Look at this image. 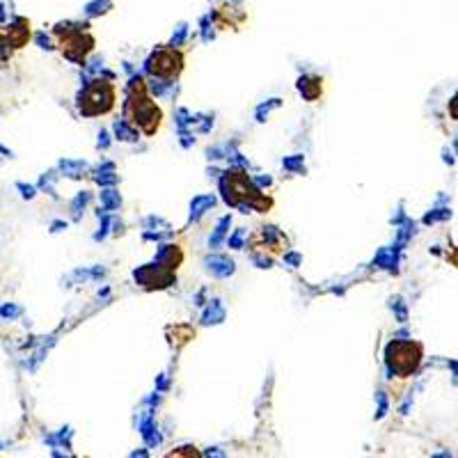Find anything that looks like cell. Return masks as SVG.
<instances>
[{
	"mask_svg": "<svg viewBox=\"0 0 458 458\" xmlns=\"http://www.w3.org/2000/svg\"><path fill=\"white\" fill-rule=\"evenodd\" d=\"M449 115L454 119H458V92L454 94V99L449 101Z\"/></svg>",
	"mask_w": 458,
	"mask_h": 458,
	"instance_id": "obj_37",
	"label": "cell"
},
{
	"mask_svg": "<svg viewBox=\"0 0 458 458\" xmlns=\"http://www.w3.org/2000/svg\"><path fill=\"white\" fill-rule=\"evenodd\" d=\"M376 401H378V410H376V419H383L385 413H387V394L383 390L376 394Z\"/></svg>",
	"mask_w": 458,
	"mask_h": 458,
	"instance_id": "obj_27",
	"label": "cell"
},
{
	"mask_svg": "<svg viewBox=\"0 0 458 458\" xmlns=\"http://www.w3.org/2000/svg\"><path fill=\"white\" fill-rule=\"evenodd\" d=\"M206 154H209V158H225V156H222V149H220V147H213V149H209Z\"/></svg>",
	"mask_w": 458,
	"mask_h": 458,
	"instance_id": "obj_39",
	"label": "cell"
},
{
	"mask_svg": "<svg viewBox=\"0 0 458 458\" xmlns=\"http://www.w3.org/2000/svg\"><path fill=\"white\" fill-rule=\"evenodd\" d=\"M60 229H67V222H62V220H55L51 225V232H60Z\"/></svg>",
	"mask_w": 458,
	"mask_h": 458,
	"instance_id": "obj_40",
	"label": "cell"
},
{
	"mask_svg": "<svg viewBox=\"0 0 458 458\" xmlns=\"http://www.w3.org/2000/svg\"><path fill=\"white\" fill-rule=\"evenodd\" d=\"M252 261H255L257 268H271V266H273V257H266V255H252Z\"/></svg>",
	"mask_w": 458,
	"mask_h": 458,
	"instance_id": "obj_32",
	"label": "cell"
},
{
	"mask_svg": "<svg viewBox=\"0 0 458 458\" xmlns=\"http://www.w3.org/2000/svg\"><path fill=\"white\" fill-rule=\"evenodd\" d=\"M179 136H181V144H183V147H190V144L195 142V138L190 136V133H188L186 128H181V131H179Z\"/></svg>",
	"mask_w": 458,
	"mask_h": 458,
	"instance_id": "obj_36",
	"label": "cell"
},
{
	"mask_svg": "<svg viewBox=\"0 0 458 458\" xmlns=\"http://www.w3.org/2000/svg\"><path fill=\"white\" fill-rule=\"evenodd\" d=\"M117 101V90L110 80L105 78H94L83 85V90L76 97V108L83 117H99L108 115L115 108Z\"/></svg>",
	"mask_w": 458,
	"mask_h": 458,
	"instance_id": "obj_3",
	"label": "cell"
},
{
	"mask_svg": "<svg viewBox=\"0 0 458 458\" xmlns=\"http://www.w3.org/2000/svg\"><path fill=\"white\" fill-rule=\"evenodd\" d=\"M165 458H204V456L197 451V447H193V444H183V447H177L174 451H170Z\"/></svg>",
	"mask_w": 458,
	"mask_h": 458,
	"instance_id": "obj_23",
	"label": "cell"
},
{
	"mask_svg": "<svg viewBox=\"0 0 458 458\" xmlns=\"http://www.w3.org/2000/svg\"><path fill=\"white\" fill-rule=\"evenodd\" d=\"M55 35L60 39V48L64 58L76 64H85V58L94 48V37L87 32V23L85 25L60 23V25H55Z\"/></svg>",
	"mask_w": 458,
	"mask_h": 458,
	"instance_id": "obj_5",
	"label": "cell"
},
{
	"mask_svg": "<svg viewBox=\"0 0 458 458\" xmlns=\"http://www.w3.org/2000/svg\"><path fill=\"white\" fill-rule=\"evenodd\" d=\"M156 227H163V229H170V225H167L163 218H156V216H149V218H144V229L147 232H151V229H156Z\"/></svg>",
	"mask_w": 458,
	"mask_h": 458,
	"instance_id": "obj_30",
	"label": "cell"
},
{
	"mask_svg": "<svg viewBox=\"0 0 458 458\" xmlns=\"http://www.w3.org/2000/svg\"><path fill=\"white\" fill-rule=\"evenodd\" d=\"M23 309L16 307V305H5V307H0V316L2 319H14V316H21Z\"/></svg>",
	"mask_w": 458,
	"mask_h": 458,
	"instance_id": "obj_31",
	"label": "cell"
},
{
	"mask_svg": "<svg viewBox=\"0 0 458 458\" xmlns=\"http://www.w3.org/2000/svg\"><path fill=\"white\" fill-rule=\"evenodd\" d=\"M183 53L179 48H156L151 53L147 62H144V71L151 76V78H158V80H165V83H172L174 78H179V74L183 71Z\"/></svg>",
	"mask_w": 458,
	"mask_h": 458,
	"instance_id": "obj_6",
	"label": "cell"
},
{
	"mask_svg": "<svg viewBox=\"0 0 458 458\" xmlns=\"http://www.w3.org/2000/svg\"><path fill=\"white\" fill-rule=\"evenodd\" d=\"M16 188L21 190V195L25 197V199H32V197H35V193H37V190H35V186H25V183H16Z\"/></svg>",
	"mask_w": 458,
	"mask_h": 458,
	"instance_id": "obj_35",
	"label": "cell"
},
{
	"mask_svg": "<svg viewBox=\"0 0 458 458\" xmlns=\"http://www.w3.org/2000/svg\"><path fill=\"white\" fill-rule=\"evenodd\" d=\"M204 268H206V273H211L213 278L225 279V278H229V275H234L236 263H234V259H229L227 255H209V257H204Z\"/></svg>",
	"mask_w": 458,
	"mask_h": 458,
	"instance_id": "obj_10",
	"label": "cell"
},
{
	"mask_svg": "<svg viewBox=\"0 0 458 458\" xmlns=\"http://www.w3.org/2000/svg\"><path fill=\"white\" fill-rule=\"evenodd\" d=\"M248 250L250 255H266V257H284L289 252V239L286 234L275 225L257 227L248 236Z\"/></svg>",
	"mask_w": 458,
	"mask_h": 458,
	"instance_id": "obj_7",
	"label": "cell"
},
{
	"mask_svg": "<svg viewBox=\"0 0 458 458\" xmlns=\"http://www.w3.org/2000/svg\"><path fill=\"white\" fill-rule=\"evenodd\" d=\"M90 199H92V195L87 190H80V193L74 197V202H71V216H74V220H80V216H83V211Z\"/></svg>",
	"mask_w": 458,
	"mask_h": 458,
	"instance_id": "obj_21",
	"label": "cell"
},
{
	"mask_svg": "<svg viewBox=\"0 0 458 458\" xmlns=\"http://www.w3.org/2000/svg\"><path fill=\"white\" fill-rule=\"evenodd\" d=\"M216 206V195H197L190 202V222H197L206 211H211Z\"/></svg>",
	"mask_w": 458,
	"mask_h": 458,
	"instance_id": "obj_15",
	"label": "cell"
},
{
	"mask_svg": "<svg viewBox=\"0 0 458 458\" xmlns=\"http://www.w3.org/2000/svg\"><path fill=\"white\" fill-rule=\"evenodd\" d=\"M133 278L144 291H160V289H167V286H172L177 282V273L167 271L165 266H160L156 261H151L140 266L133 273Z\"/></svg>",
	"mask_w": 458,
	"mask_h": 458,
	"instance_id": "obj_8",
	"label": "cell"
},
{
	"mask_svg": "<svg viewBox=\"0 0 458 458\" xmlns=\"http://www.w3.org/2000/svg\"><path fill=\"white\" fill-rule=\"evenodd\" d=\"M456 149H458V138H456Z\"/></svg>",
	"mask_w": 458,
	"mask_h": 458,
	"instance_id": "obj_43",
	"label": "cell"
},
{
	"mask_svg": "<svg viewBox=\"0 0 458 458\" xmlns=\"http://www.w3.org/2000/svg\"><path fill=\"white\" fill-rule=\"evenodd\" d=\"M195 121L197 119L188 113L186 108H179V110H177V124H179V128H186L188 124H195Z\"/></svg>",
	"mask_w": 458,
	"mask_h": 458,
	"instance_id": "obj_26",
	"label": "cell"
},
{
	"mask_svg": "<svg viewBox=\"0 0 458 458\" xmlns=\"http://www.w3.org/2000/svg\"><path fill=\"white\" fill-rule=\"evenodd\" d=\"M229 227H232V216H222V218L218 220V225H216V229H213V234H211V239H209V248H218L220 243L225 240V236L229 234Z\"/></svg>",
	"mask_w": 458,
	"mask_h": 458,
	"instance_id": "obj_18",
	"label": "cell"
},
{
	"mask_svg": "<svg viewBox=\"0 0 458 458\" xmlns=\"http://www.w3.org/2000/svg\"><path fill=\"white\" fill-rule=\"evenodd\" d=\"M108 144H110V140H108V133H105V131H101V133H99V147H101V149H105Z\"/></svg>",
	"mask_w": 458,
	"mask_h": 458,
	"instance_id": "obj_38",
	"label": "cell"
},
{
	"mask_svg": "<svg viewBox=\"0 0 458 458\" xmlns=\"http://www.w3.org/2000/svg\"><path fill=\"white\" fill-rule=\"evenodd\" d=\"M284 263H289V266H300L302 257L298 255V252H291V250H289V252L284 255Z\"/></svg>",
	"mask_w": 458,
	"mask_h": 458,
	"instance_id": "obj_33",
	"label": "cell"
},
{
	"mask_svg": "<svg viewBox=\"0 0 458 458\" xmlns=\"http://www.w3.org/2000/svg\"><path fill=\"white\" fill-rule=\"evenodd\" d=\"M204 456L206 458H229L225 454V449H220V447H209V449L204 451Z\"/></svg>",
	"mask_w": 458,
	"mask_h": 458,
	"instance_id": "obj_34",
	"label": "cell"
},
{
	"mask_svg": "<svg viewBox=\"0 0 458 458\" xmlns=\"http://www.w3.org/2000/svg\"><path fill=\"white\" fill-rule=\"evenodd\" d=\"M124 119L133 124L144 136H156V131L163 124V110L158 108V103L149 94V87L140 74L133 76L126 85Z\"/></svg>",
	"mask_w": 458,
	"mask_h": 458,
	"instance_id": "obj_2",
	"label": "cell"
},
{
	"mask_svg": "<svg viewBox=\"0 0 458 458\" xmlns=\"http://www.w3.org/2000/svg\"><path fill=\"white\" fill-rule=\"evenodd\" d=\"M282 165H284V170H289V172L305 174V156H302V154H293V156L282 160Z\"/></svg>",
	"mask_w": 458,
	"mask_h": 458,
	"instance_id": "obj_22",
	"label": "cell"
},
{
	"mask_svg": "<svg viewBox=\"0 0 458 458\" xmlns=\"http://www.w3.org/2000/svg\"><path fill=\"white\" fill-rule=\"evenodd\" d=\"M449 216H451L449 209H436V211H431L426 218H424V222H426V225H431V222H436V220H444V218H449Z\"/></svg>",
	"mask_w": 458,
	"mask_h": 458,
	"instance_id": "obj_29",
	"label": "cell"
},
{
	"mask_svg": "<svg viewBox=\"0 0 458 458\" xmlns=\"http://www.w3.org/2000/svg\"><path fill=\"white\" fill-rule=\"evenodd\" d=\"M7 44L12 46V48H21V46L28 44V39H30V23L25 21V19H16L12 25L7 28Z\"/></svg>",
	"mask_w": 458,
	"mask_h": 458,
	"instance_id": "obj_11",
	"label": "cell"
},
{
	"mask_svg": "<svg viewBox=\"0 0 458 458\" xmlns=\"http://www.w3.org/2000/svg\"><path fill=\"white\" fill-rule=\"evenodd\" d=\"M298 92L302 94L305 101H316L323 94V78L321 76H300L298 78Z\"/></svg>",
	"mask_w": 458,
	"mask_h": 458,
	"instance_id": "obj_12",
	"label": "cell"
},
{
	"mask_svg": "<svg viewBox=\"0 0 458 458\" xmlns=\"http://www.w3.org/2000/svg\"><path fill=\"white\" fill-rule=\"evenodd\" d=\"M113 133L117 140H121V142H138V138H140V131H138L133 124H128L126 119H117L113 124Z\"/></svg>",
	"mask_w": 458,
	"mask_h": 458,
	"instance_id": "obj_16",
	"label": "cell"
},
{
	"mask_svg": "<svg viewBox=\"0 0 458 458\" xmlns=\"http://www.w3.org/2000/svg\"><path fill=\"white\" fill-rule=\"evenodd\" d=\"M154 261L160 263V266H165L167 271L177 273V268L183 263V250H181V245H177V243H160L156 250Z\"/></svg>",
	"mask_w": 458,
	"mask_h": 458,
	"instance_id": "obj_9",
	"label": "cell"
},
{
	"mask_svg": "<svg viewBox=\"0 0 458 458\" xmlns=\"http://www.w3.org/2000/svg\"><path fill=\"white\" fill-rule=\"evenodd\" d=\"M279 105H282V99H271V101L261 103L259 108H257V121H266L268 113H271L273 108H279Z\"/></svg>",
	"mask_w": 458,
	"mask_h": 458,
	"instance_id": "obj_24",
	"label": "cell"
},
{
	"mask_svg": "<svg viewBox=\"0 0 458 458\" xmlns=\"http://www.w3.org/2000/svg\"><path fill=\"white\" fill-rule=\"evenodd\" d=\"M421 358H424V348L419 341H413V339H394L385 346V367L392 378L413 376L419 369Z\"/></svg>",
	"mask_w": 458,
	"mask_h": 458,
	"instance_id": "obj_4",
	"label": "cell"
},
{
	"mask_svg": "<svg viewBox=\"0 0 458 458\" xmlns=\"http://www.w3.org/2000/svg\"><path fill=\"white\" fill-rule=\"evenodd\" d=\"M131 458H149V454H147V449H138L131 454Z\"/></svg>",
	"mask_w": 458,
	"mask_h": 458,
	"instance_id": "obj_42",
	"label": "cell"
},
{
	"mask_svg": "<svg viewBox=\"0 0 458 458\" xmlns=\"http://www.w3.org/2000/svg\"><path fill=\"white\" fill-rule=\"evenodd\" d=\"M220 195L227 206L239 209L243 213H248V211L268 213L273 206V197L257 188L252 177H248V172H245V167H229L227 172H222Z\"/></svg>",
	"mask_w": 458,
	"mask_h": 458,
	"instance_id": "obj_1",
	"label": "cell"
},
{
	"mask_svg": "<svg viewBox=\"0 0 458 458\" xmlns=\"http://www.w3.org/2000/svg\"><path fill=\"white\" fill-rule=\"evenodd\" d=\"M222 321H225V305H222V300L213 298V300H209L206 309L202 312V323L204 325H218Z\"/></svg>",
	"mask_w": 458,
	"mask_h": 458,
	"instance_id": "obj_14",
	"label": "cell"
},
{
	"mask_svg": "<svg viewBox=\"0 0 458 458\" xmlns=\"http://www.w3.org/2000/svg\"><path fill=\"white\" fill-rule=\"evenodd\" d=\"M92 179L97 181L101 188H115V183L119 181V177L115 174V165L113 163H103V165H99V170L94 172V177Z\"/></svg>",
	"mask_w": 458,
	"mask_h": 458,
	"instance_id": "obj_17",
	"label": "cell"
},
{
	"mask_svg": "<svg viewBox=\"0 0 458 458\" xmlns=\"http://www.w3.org/2000/svg\"><path fill=\"white\" fill-rule=\"evenodd\" d=\"M243 239H245V229H236V232H234V236H229V239H227V245H229V248H234V250H240V248H243Z\"/></svg>",
	"mask_w": 458,
	"mask_h": 458,
	"instance_id": "obj_28",
	"label": "cell"
},
{
	"mask_svg": "<svg viewBox=\"0 0 458 458\" xmlns=\"http://www.w3.org/2000/svg\"><path fill=\"white\" fill-rule=\"evenodd\" d=\"M60 172L64 174V177H74V179H78V177H83V172L87 170V163L85 160H71V158H64V160H60Z\"/></svg>",
	"mask_w": 458,
	"mask_h": 458,
	"instance_id": "obj_19",
	"label": "cell"
},
{
	"mask_svg": "<svg viewBox=\"0 0 458 458\" xmlns=\"http://www.w3.org/2000/svg\"><path fill=\"white\" fill-rule=\"evenodd\" d=\"M392 309L397 312L398 323H406L408 321V309H406V305H403V300H401V298H394V300H392Z\"/></svg>",
	"mask_w": 458,
	"mask_h": 458,
	"instance_id": "obj_25",
	"label": "cell"
},
{
	"mask_svg": "<svg viewBox=\"0 0 458 458\" xmlns=\"http://www.w3.org/2000/svg\"><path fill=\"white\" fill-rule=\"evenodd\" d=\"M165 387H167V376L163 374V376H160V378H158V383H156V390L160 392V390H165Z\"/></svg>",
	"mask_w": 458,
	"mask_h": 458,
	"instance_id": "obj_41",
	"label": "cell"
},
{
	"mask_svg": "<svg viewBox=\"0 0 458 458\" xmlns=\"http://www.w3.org/2000/svg\"><path fill=\"white\" fill-rule=\"evenodd\" d=\"M101 204H103L105 211H115L121 206V195L115 190V188H103L101 190Z\"/></svg>",
	"mask_w": 458,
	"mask_h": 458,
	"instance_id": "obj_20",
	"label": "cell"
},
{
	"mask_svg": "<svg viewBox=\"0 0 458 458\" xmlns=\"http://www.w3.org/2000/svg\"><path fill=\"white\" fill-rule=\"evenodd\" d=\"M140 436L144 438V442L149 444V447H158L160 444V433H158V426L156 421H154V417H151V413H144V417L140 419Z\"/></svg>",
	"mask_w": 458,
	"mask_h": 458,
	"instance_id": "obj_13",
	"label": "cell"
}]
</instances>
